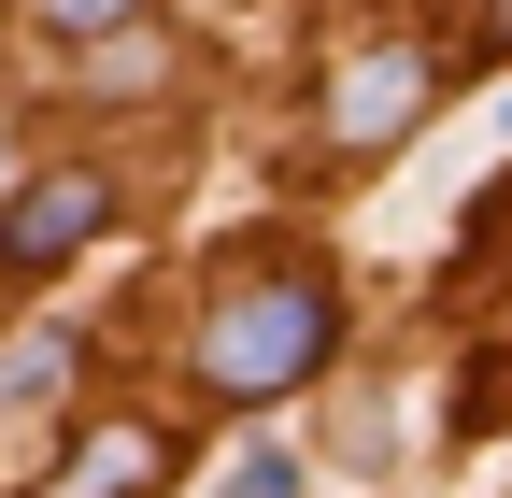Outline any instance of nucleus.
<instances>
[{"label":"nucleus","mask_w":512,"mask_h":498,"mask_svg":"<svg viewBox=\"0 0 512 498\" xmlns=\"http://www.w3.org/2000/svg\"><path fill=\"white\" fill-rule=\"evenodd\" d=\"M100 228H114V185L100 171H29L15 214H0V271H72Z\"/></svg>","instance_id":"obj_2"},{"label":"nucleus","mask_w":512,"mask_h":498,"mask_svg":"<svg viewBox=\"0 0 512 498\" xmlns=\"http://www.w3.org/2000/svg\"><path fill=\"white\" fill-rule=\"evenodd\" d=\"M413 100H427V57H413V43H384V57H356V72L328 86V129H342V143H399V114H413Z\"/></svg>","instance_id":"obj_4"},{"label":"nucleus","mask_w":512,"mask_h":498,"mask_svg":"<svg viewBox=\"0 0 512 498\" xmlns=\"http://www.w3.org/2000/svg\"><path fill=\"white\" fill-rule=\"evenodd\" d=\"M328 342H342L328 271H256V285L214 299V328H200V385H214V399H285V385H313V356H328Z\"/></svg>","instance_id":"obj_1"},{"label":"nucleus","mask_w":512,"mask_h":498,"mask_svg":"<svg viewBox=\"0 0 512 498\" xmlns=\"http://www.w3.org/2000/svg\"><path fill=\"white\" fill-rule=\"evenodd\" d=\"M228 498H299V456H285V442H256V456L228 470Z\"/></svg>","instance_id":"obj_6"},{"label":"nucleus","mask_w":512,"mask_h":498,"mask_svg":"<svg viewBox=\"0 0 512 498\" xmlns=\"http://www.w3.org/2000/svg\"><path fill=\"white\" fill-rule=\"evenodd\" d=\"M157 470H171L157 427H86V442L57 456V484H29V498H157Z\"/></svg>","instance_id":"obj_3"},{"label":"nucleus","mask_w":512,"mask_h":498,"mask_svg":"<svg viewBox=\"0 0 512 498\" xmlns=\"http://www.w3.org/2000/svg\"><path fill=\"white\" fill-rule=\"evenodd\" d=\"M143 0H43V29H72V43H100V29H128Z\"/></svg>","instance_id":"obj_7"},{"label":"nucleus","mask_w":512,"mask_h":498,"mask_svg":"<svg viewBox=\"0 0 512 498\" xmlns=\"http://www.w3.org/2000/svg\"><path fill=\"white\" fill-rule=\"evenodd\" d=\"M57 385H72V342H57V328L0 356V399H15V413H29V399H57Z\"/></svg>","instance_id":"obj_5"},{"label":"nucleus","mask_w":512,"mask_h":498,"mask_svg":"<svg viewBox=\"0 0 512 498\" xmlns=\"http://www.w3.org/2000/svg\"><path fill=\"white\" fill-rule=\"evenodd\" d=\"M484 43H498V57H512V0H484Z\"/></svg>","instance_id":"obj_8"}]
</instances>
